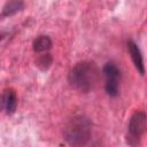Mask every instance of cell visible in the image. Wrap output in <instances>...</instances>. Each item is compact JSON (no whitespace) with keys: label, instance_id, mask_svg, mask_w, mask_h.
I'll return each instance as SVG.
<instances>
[{"label":"cell","instance_id":"6da1fadb","mask_svg":"<svg viewBox=\"0 0 147 147\" xmlns=\"http://www.w3.org/2000/svg\"><path fill=\"white\" fill-rule=\"evenodd\" d=\"M98 68L93 62L84 61L77 63L69 74V83L76 90L87 93L98 80Z\"/></svg>","mask_w":147,"mask_h":147},{"label":"cell","instance_id":"7a4b0ae2","mask_svg":"<svg viewBox=\"0 0 147 147\" xmlns=\"http://www.w3.org/2000/svg\"><path fill=\"white\" fill-rule=\"evenodd\" d=\"M92 136V123L85 116H75L64 129V139L71 146L87 145Z\"/></svg>","mask_w":147,"mask_h":147},{"label":"cell","instance_id":"3957f363","mask_svg":"<svg viewBox=\"0 0 147 147\" xmlns=\"http://www.w3.org/2000/svg\"><path fill=\"white\" fill-rule=\"evenodd\" d=\"M145 130H146V114L144 111H136L129 122L127 144L132 146L138 145Z\"/></svg>","mask_w":147,"mask_h":147},{"label":"cell","instance_id":"277c9868","mask_svg":"<svg viewBox=\"0 0 147 147\" xmlns=\"http://www.w3.org/2000/svg\"><path fill=\"white\" fill-rule=\"evenodd\" d=\"M103 76H105V88L109 96H117L121 80V71L118 67L114 62H107L103 67Z\"/></svg>","mask_w":147,"mask_h":147},{"label":"cell","instance_id":"5b68a950","mask_svg":"<svg viewBox=\"0 0 147 147\" xmlns=\"http://www.w3.org/2000/svg\"><path fill=\"white\" fill-rule=\"evenodd\" d=\"M17 96L14 90L9 88L3 91L0 95V111H5L7 115H13L16 110Z\"/></svg>","mask_w":147,"mask_h":147},{"label":"cell","instance_id":"8992f818","mask_svg":"<svg viewBox=\"0 0 147 147\" xmlns=\"http://www.w3.org/2000/svg\"><path fill=\"white\" fill-rule=\"evenodd\" d=\"M127 48H129V52L131 54V59H132L137 70L140 72V75H144L145 74V68H144V61H142V55H141L140 48L132 40H130L127 42Z\"/></svg>","mask_w":147,"mask_h":147},{"label":"cell","instance_id":"52a82bcc","mask_svg":"<svg viewBox=\"0 0 147 147\" xmlns=\"http://www.w3.org/2000/svg\"><path fill=\"white\" fill-rule=\"evenodd\" d=\"M24 8L23 0H8V2L5 5L2 9V16H11Z\"/></svg>","mask_w":147,"mask_h":147},{"label":"cell","instance_id":"ba28073f","mask_svg":"<svg viewBox=\"0 0 147 147\" xmlns=\"http://www.w3.org/2000/svg\"><path fill=\"white\" fill-rule=\"evenodd\" d=\"M52 47V40L48 36H39L33 41V51L36 53H45Z\"/></svg>","mask_w":147,"mask_h":147},{"label":"cell","instance_id":"9c48e42d","mask_svg":"<svg viewBox=\"0 0 147 147\" xmlns=\"http://www.w3.org/2000/svg\"><path fill=\"white\" fill-rule=\"evenodd\" d=\"M52 62H53V59H52L51 54L46 53V54H42V55L39 56V59H38V61H37V65L39 67L40 70L46 71V70L51 67Z\"/></svg>","mask_w":147,"mask_h":147},{"label":"cell","instance_id":"30bf717a","mask_svg":"<svg viewBox=\"0 0 147 147\" xmlns=\"http://www.w3.org/2000/svg\"><path fill=\"white\" fill-rule=\"evenodd\" d=\"M2 37H3V34H1V33H0V40L2 39Z\"/></svg>","mask_w":147,"mask_h":147}]
</instances>
